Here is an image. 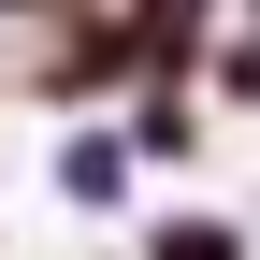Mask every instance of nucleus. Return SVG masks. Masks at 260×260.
I'll list each match as a JSON object with an SVG mask.
<instances>
[{"label": "nucleus", "mask_w": 260, "mask_h": 260, "mask_svg": "<svg viewBox=\"0 0 260 260\" xmlns=\"http://www.w3.org/2000/svg\"><path fill=\"white\" fill-rule=\"evenodd\" d=\"M159 260H232V232H203V217H188V232H159Z\"/></svg>", "instance_id": "f257e3e1"}]
</instances>
